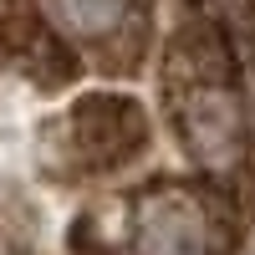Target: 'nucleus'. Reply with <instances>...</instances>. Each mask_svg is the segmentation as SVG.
<instances>
[{
	"label": "nucleus",
	"mask_w": 255,
	"mask_h": 255,
	"mask_svg": "<svg viewBox=\"0 0 255 255\" xmlns=\"http://www.w3.org/2000/svg\"><path fill=\"white\" fill-rule=\"evenodd\" d=\"M0 67L41 92H61L77 82L82 61L41 0H0Z\"/></svg>",
	"instance_id": "nucleus-4"
},
{
	"label": "nucleus",
	"mask_w": 255,
	"mask_h": 255,
	"mask_svg": "<svg viewBox=\"0 0 255 255\" xmlns=\"http://www.w3.org/2000/svg\"><path fill=\"white\" fill-rule=\"evenodd\" d=\"M245 240L240 194L209 179H143L77 215V255H235Z\"/></svg>",
	"instance_id": "nucleus-2"
},
{
	"label": "nucleus",
	"mask_w": 255,
	"mask_h": 255,
	"mask_svg": "<svg viewBox=\"0 0 255 255\" xmlns=\"http://www.w3.org/2000/svg\"><path fill=\"white\" fill-rule=\"evenodd\" d=\"M153 143V118L128 92H82L41 123V163L61 184H108Z\"/></svg>",
	"instance_id": "nucleus-3"
},
{
	"label": "nucleus",
	"mask_w": 255,
	"mask_h": 255,
	"mask_svg": "<svg viewBox=\"0 0 255 255\" xmlns=\"http://www.w3.org/2000/svg\"><path fill=\"white\" fill-rule=\"evenodd\" d=\"M158 102L168 133L194 158L199 179L235 194L255 163V123H250L235 46L220 31V20L189 10L163 36Z\"/></svg>",
	"instance_id": "nucleus-1"
}]
</instances>
